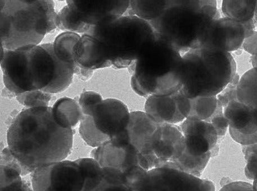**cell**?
I'll list each match as a JSON object with an SVG mask.
<instances>
[{
    "label": "cell",
    "instance_id": "obj_12",
    "mask_svg": "<svg viewBox=\"0 0 257 191\" xmlns=\"http://www.w3.org/2000/svg\"><path fill=\"white\" fill-rule=\"evenodd\" d=\"M185 146L184 136L178 125H159L150 142L153 168L177 159L184 152Z\"/></svg>",
    "mask_w": 257,
    "mask_h": 191
},
{
    "label": "cell",
    "instance_id": "obj_9",
    "mask_svg": "<svg viewBox=\"0 0 257 191\" xmlns=\"http://www.w3.org/2000/svg\"><path fill=\"white\" fill-rule=\"evenodd\" d=\"M1 67L7 89L16 95L35 91L30 72L27 46L14 50L1 46Z\"/></svg>",
    "mask_w": 257,
    "mask_h": 191
},
{
    "label": "cell",
    "instance_id": "obj_2",
    "mask_svg": "<svg viewBox=\"0 0 257 191\" xmlns=\"http://www.w3.org/2000/svg\"><path fill=\"white\" fill-rule=\"evenodd\" d=\"M0 4V37L5 50L39 45L57 28L53 1L4 0Z\"/></svg>",
    "mask_w": 257,
    "mask_h": 191
},
{
    "label": "cell",
    "instance_id": "obj_36",
    "mask_svg": "<svg viewBox=\"0 0 257 191\" xmlns=\"http://www.w3.org/2000/svg\"><path fill=\"white\" fill-rule=\"evenodd\" d=\"M207 122L211 123L216 130L218 138L225 136L229 124L227 119L224 115L223 108L218 101L216 111Z\"/></svg>",
    "mask_w": 257,
    "mask_h": 191
},
{
    "label": "cell",
    "instance_id": "obj_33",
    "mask_svg": "<svg viewBox=\"0 0 257 191\" xmlns=\"http://www.w3.org/2000/svg\"><path fill=\"white\" fill-rule=\"evenodd\" d=\"M184 151L194 156H201L211 151V146L206 139L195 135H185Z\"/></svg>",
    "mask_w": 257,
    "mask_h": 191
},
{
    "label": "cell",
    "instance_id": "obj_10",
    "mask_svg": "<svg viewBox=\"0 0 257 191\" xmlns=\"http://www.w3.org/2000/svg\"><path fill=\"white\" fill-rule=\"evenodd\" d=\"M159 125L146 111L131 112L128 123L124 131L111 138L110 141L115 145L132 144L146 158L151 169L153 165L151 139Z\"/></svg>",
    "mask_w": 257,
    "mask_h": 191
},
{
    "label": "cell",
    "instance_id": "obj_37",
    "mask_svg": "<svg viewBox=\"0 0 257 191\" xmlns=\"http://www.w3.org/2000/svg\"><path fill=\"white\" fill-rule=\"evenodd\" d=\"M239 80V74L236 73L231 81L216 96L219 103L223 108H225L232 101L237 100L236 87Z\"/></svg>",
    "mask_w": 257,
    "mask_h": 191
},
{
    "label": "cell",
    "instance_id": "obj_17",
    "mask_svg": "<svg viewBox=\"0 0 257 191\" xmlns=\"http://www.w3.org/2000/svg\"><path fill=\"white\" fill-rule=\"evenodd\" d=\"M74 61L78 67L87 71L112 67L103 44L96 37L83 34L73 50Z\"/></svg>",
    "mask_w": 257,
    "mask_h": 191
},
{
    "label": "cell",
    "instance_id": "obj_25",
    "mask_svg": "<svg viewBox=\"0 0 257 191\" xmlns=\"http://www.w3.org/2000/svg\"><path fill=\"white\" fill-rule=\"evenodd\" d=\"M236 99L256 109V68L249 70L240 78L236 87Z\"/></svg>",
    "mask_w": 257,
    "mask_h": 191
},
{
    "label": "cell",
    "instance_id": "obj_23",
    "mask_svg": "<svg viewBox=\"0 0 257 191\" xmlns=\"http://www.w3.org/2000/svg\"><path fill=\"white\" fill-rule=\"evenodd\" d=\"M170 4L171 1H130L129 15L151 23L161 17Z\"/></svg>",
    "mask_w": 257,
    "mask_h": 191
},
{
    "label": "cell",
    "instance_id": "obj_20",
    "mask_svg": "<svg viewBox=\"0 0 257 191\" xmlns=\"http://www.w3.org/2000/svg\"><path fill=\"white\" fill-rule=\"evenodd\" d=\"M56 122L64 128L73 129L80 123L83 114L78 100L72 98H60L52 107Z\"/></svg>",
    "mask_w": 257,
    "mask_h": 191
},
{
    "label": "cell",
    "instance_id": "obj_22",
    "mask_svg": "<svg viewBox=\"0 0 257 191\" xmlns=\"http://www.w3.org/2000/svg\"><path fill=\"white\" fill-rule=\"evenodd\" d=\"M221 9L224 17L240 23L256 17V1L224 0L222 3Z\"/></svg>",
    "mask_w": 257,
    "mask_h": 191
},
{
    "label": "cell",
    "instance_id": "obj_32",
    "mask_svg": "<svg viewBox=\"0 0 257 191\" xmlns=\"http://www.w3.org/2000/svg\"><path fill=\"white\" fill-rule=\"evenodd\" d=\"M16 96L17 100L21 105L29 108L49 106L51 99L50 93L42 90L27 91Z\"/></svg>",
    "mask_w": 257,
    "mask_h": 191
},
{
    "label": "cell",
    "instance_id": "obj_30",
    "mask_svg": "<svg viewBox=\"0 0 257 191\" xmlns=\"http://www.w3.org/2000/svg\"><path fill=\"white\" fill-rule=\"evenodd\" d=\"M103 176L97 190H128L124 173L111 167H102Z\"/></svg>",
    "mask_w": 257,
    "mask_h": 191
},
{
    "label": "cell",
    "instance_id": "obj_13",
    "mask_svg": "<svg viewBox=\"0 0 257 191\" xmlns=\"http://www.w3.org/2000/svg\"><path fill=\"white\" fill-rule=\"evenodd\" d=\"M67 4L83 22L96 26L123 16L128 10L130 1L67 0Z\"/></svg>",
    "mask_w": 257,
    "mask_h": 191
},
{
    "label": "cell",
    "instance_id": "obj_5",
    "mask_svg": "<svg viewBox=\"0 0 257 191\" xmlns=\"http://www.w3.org/2000/svg\"><path fill=\"white\" fill-rule=\"evenodd\" d=\"M217 4V1H171L170 7L151 24L159 35L184 54L197 49L210 23L220 18Z\"/></svg>",
    "mask_w": 257,
    "mask_h": 191
},
{
    "label": "cell",
    "instance_id": "obj_26",
    "mask_svg": "<svg viewBox=\"0 0 257 191\" xmlns=\"http://www.w3.org/2000/svg\"><path fill=\"white\" fill-rule=\"evenodd\" d=\"M83 177V190H97L103 176L102 167L94 158H81L76 160Z\"/></svg>",
    "mask_w": 257,
    "mask_h": 191
},
{
    "label": "cell",
    "instance_id": "obj_29",
    "mask_svg": "<svg viewBox=\"0 0 257 191\" xmlns=\"http://www.w3.org/2000/svg\"><path fill=\"white\" fill-rule=\"evenodd\" d=\"M79 133L88 146L96 148L110 140V138L97 128L91 116L84 115L79 123Z\"/></svg>",
    "mask_w": 257,
    "mask_h": 191
},
{
    "label": "cell",
    "instance_id": "obj_42",
    "mask_svg": "<svg viewBox=\"0 0 257 191\" xmlns=\"http://www.w3.org/2000/svg\"><path fill=\"white\" fill-rule=\"evenodd\" d=\"M250 61L253 68H256V55H251Z\"/></svg>",
    "mask_w": 257,
    "mask_h": 191
},
{
    "label": "cell",
    "instance_id": "obj_28",
    "mask_svg": "<svg viewBox=\"0 0 257 191\" xmlns=\"http://www.w3.org/2000/svg\"><path fill=\"white\" fill-rule=\"evenodd\" d=\"M190 112L188 117L205 121L211 117L218 105L216 96H198L190 99Z\"/></svg>",
    "mask_w": 257,
    "mask_h": 191
},
{
    "label": "cell",
    "instance_id": "obj_39",
    "mask_svg": "<svg viewBox=\"0 0 257 191\" xmlns=\"http://www.w3.org/2000/svg\"><path fill=\"white\" fill-rule=\"evenodd\" d=\"M220 190H253V184L242 181H231L224 185Z\"/></svg>",
    "mask_w": 257,
    "mask_h": 191
},
{
    "label": "cell",
    "instance_id": "obj_41",
    "mask_svg": "<svg viewBox=\"0 0 257 191\" xmlns=\"http://www.w3.org/2000/svg\"><path fill=\"white\" fill-rule=\"evenodd\" d=\"M256 20L255 18L245 22L240 23L245 33V39L253 35L256 32Z\"/></svg>",
    "mask_w": 257,
    "mask_h": 191
},
{
    "label": "cell",
    "instance_id": "obj_7",
    "mask_svg": "<svg viewBox=\"0 0 257 191\" xmlns=\"http://www.w3.org/2000/svg\"><path fill=\"white\" fill-rule=\"evenodd\" d=\"M31 175L35 190H83V177L76 160L54 162L38 167Z\"/></svg>",
    "mask_w": 257,
    "mask_h": 191
},
{
    "label": "cell",
    "instance_id": "obj_6",
    "mask_svg": "<svg viewBox=\"0 0 257 191\" xmlns=\"http://www.w3.org/2000/svg\"><path fill=\"white\" fill-rule=\"evenodd\" d=\"M86 34L103 44L112 67L123 69L133 66L155 38L156 32L150 22L127 15L90 26Z\"/></svg>",
    "mask_w": 257,
    "mask_h": 191
},
{
    "label": "cell",
    "instance_id": "obj_8",
    "mask_svg": "<svg viewBox=\"0 0 257 191\" xmlns=\"http://www.w3.org/2000/svg\"><path fill=\"white\" fill-rule=\"evenodd\" d=\"M137 190H215L212 181L168 167L149 170Z\"/></svg>",
    "mask_w": 257,
    "mask_h": 191
},
{
    "label": "cell",
    "instance_id": "obj_1",
    "mask_svg": "<svg viewBox=\"0 0 257 191\" xmlns=\"http://www.w3.org/2000/svg\"><path fill=\"white\" fill-rule=\"evenodd\" d=\"M74 130L64 128L54 119L52 108L23 110L7 132L8 147L23 164L36 169L62 161L71 154Z\"/></svg>",
    "mask_w": 257,
    "mask_h": 191
},
{
    "label": "cell",
    "instance_id": "obj_15",
    "mask_svg": "<svg viewBox=\"0 0 257 191\" xmlns=\"http://www.w3.org/2000/svg\"><path fill=\"white\" fill-rule=\"evenodd\" d=\"M130 113L124 102L116 99L102 100L93 110L96 127L110 138L122 133L128 123Z\"/></svg>",
    "mask_w": 257,
    "mask_h": 191
},
{
    "label": "cell",
    "instance_id": "obj_35",
    "mask_svg": "<svg viewBox=\"0 0 257 191\" xmlns=\"http://www.w3.org/2000/svg\"><path fill=\"white\" fill-rule=\"evenodd\" d=\"M102 97L95 91H85L82 93L78 100L83 115H92L95 107L102 101Z\"/></svg>",
    "mask_w": 257,
    "mask_h": 191
},
{
    "label": "cell",
    "instance_id": "obj_16",
    "mask_svg": "<svg viewBox=\"0 0 257 191\" xmlns=\"http://www.w3.org/2000/svg\"><path fill=\"white\" fill-rule=\"evenodd\" d=\"M91 156L101 167H111L125 173L135 166H141L142 154L131 144L115 145L110 140L93 150Z\"/></svg>",
    "mask_w": 257,
    "mask_h": 191
},
{
    "label": "cell",
    "instance_id": "obj_34",
    "mask_svg": "<svg viewBox=\"0 0 257 191\" xmlns=\"http://www.w3.org/2000/svg\"><path fill=\"white\" fill-rule=\"evenodd\" d=\"M1 165H6L17 170L22 176L31 174L35 169L28 166L17 159L13 154L9 147H6L2 151L1 154Z\"/></svg>",
    "mask_w": 257,
    "mask_h": 191
},
{
    "label": "cell",
    "instance_id": "obj_18",
    "mask_svg": "<svg viewBox=\"0 0 257 191\" xmlns=\"http://www.w3.org/2000/svg\"><path fill=\"white\" fill-rule=\"evenodd\" d=\"M145 111L158 124L181 123L186 119L181 113L175 93L147 98Z\"/></svg>",
    "mask_w": 257,
    "mask_h": 191
},
{
    "label": "cell",
    "instance_id": "obj_3",
    "mask_svg": "<svg viewBox=\"0 0 257 191\" xmlns=\"http://www.w3.org/2000/svg\"><path fill=\"white\" fill-rule=\"evenodd\" d=\"M182 54L156 32L136 62L130 67L131 86L140 96L174 94L181 87Z\"/></svg>",
    "mask_w": 257,
    "mask_h": 191
},
{
    "label": "cell",
    "instance_id": "obj_27",
    "mask_svg": "<svg viewBox=\"0 0 257 191\" xmlns=\"http://www.w3.org/2000/svg\"><path fill=\"white\" fill-rule=\"evenodd\" d=\"M56 25L60 30L64 32L86 34L90 26L83 22L77 13L68 5L61 9L56 18Z\"/></svg>",
    "mask_w": 257,
    "mask_h": 191
},
{
    "label": "cell",
    "instance_id": "obj_38",
    "mask_svg": "<svg viewBox=\"0 0 257 191\" xmlns=\"http://www.w3.org/2000/svg\"><path fill=\"white\" fill-rule=\"evenodd\" d=\"M247 161L245 168V174L247 178L250 180L256 179V153L245 157Z\"/></svg>",
    "mask_w": 257,
    "mask_h": 191
},
{
    "label": "cell",
    "instance_id": "obj_14",
    "mask_svg": "<svg viewBox=\"0 0 257 191\" xmlns=\"http://www.w3.org/2000/svg\"><path fill=\"white\" fill-rule=\"evenodd\" d=\"M223 114L233 140L242 146L256 143V109L236 100L223 108Z\"/></svg>",
    "mask_w": 257,
    "mask_h": 191
},
{
    "label": "cell",
    "instance_id": "obj_21",
    "mask_svg": "<svg viewBox=\"0 0 257 191\" xmlns=\"http://www.w3.org/2000/svg\"><path fill=\"white\" fill-rule=\"evenodd\" d=\"M211 157V151L203 155L194 156L184 151L177 159L162 167H172L200 178Z\"/></svg>",
    "mask_w": 257,
    "mask_h": 191
},
{
    "label": "cell",
    "instance_id": "obj_31",
    "mask_svg": "<svg viewBox=\"0 0 257 191\" xmlns=\"http://www.w3.org/2000/svg\"><path fill=\"white\" fill-rule=\"evenodd\" d=\"M21 175L12 167L1 165V190H29Z\"/></svg>",
    "mask_w": 257,
    "mask_h": 191
},
{
    "label": "cell",
    "instance_id": "obj_40",
    "mask_svg": "<svg viewBox=\"0 0 257 191\" xmlns=\"http://www.w3.org/2000/svg\"><path fill=\"white\" fill-rule=\"evenodd\" d=\"M256 32L243 41L241 48L251 55H256Z\"/></svg>",
    "mask_w": 257,
    "mask_h": 191
},
{
    "label": "cell",
    "instance_id": "obj_19",
    "mask_svg": "<svg viewBox=\"0 0 257 191\" xmlns=\"http://www.w3.org/2000/svg\"><path fill=\"white\" fill-rule=\"evenodd\" d=\"M81 36L76 33L64 32L58 35L54 42L53 49L57 57L62 61L71 64L74 74L83 81L89 80L93 72L82 69L76 65L74 59L73 50Z\"/></svg>",
    "mask_w": 257,
    "mask_h": 191
},
{
    "label": "cell",
    "instance_id": "obj_24",
    "mask_svg": "<svg viewBox=\"0 0 257 191\" xmlns=\"http://www.w3.org/2000/svg\"><path fill=\"white\" fill-rule=\"evenodd\" d=\"M179 127L184 136L195 135L206 139L211 146V151L218 146V138L216 130L207 121L188 117L181 123Z\"/></svg>",
    "mask_w": 257,
    "mask_h": 191
},
{
    "label": "cell",
    "instance_id": "obj_11",
    "mask_svg": "<svg viewBox=\"0 0 257 191\" xmlns=\"http://www.w3.org/2000/svg\"><path fill=\"white\" fill-rule=\"evenodd\" d=\"M244 39V30L240 23L220 17L210 23L201 36L197 49H216L231 53L241 49Z\"/></svg>",
    "mask_w": 257,
    "mask_h": 191
},
{
    "label": "cell",
    "instance_id": "obj_4",
    "mask_svg": "<svg viewBox=\"0 0 257 191\" xmlns=\"http://www.w3.org/2000/svg\"><path fill=\"white\" fill-rule=\"evenodd\" d=\"M236 69L231 53L207 48L190 50L182 55L179 91L189 99L217 96L231 81Z\"/></svg>",
    "mask_w": 257,
    "mask_h": 191
}]
</instances>
